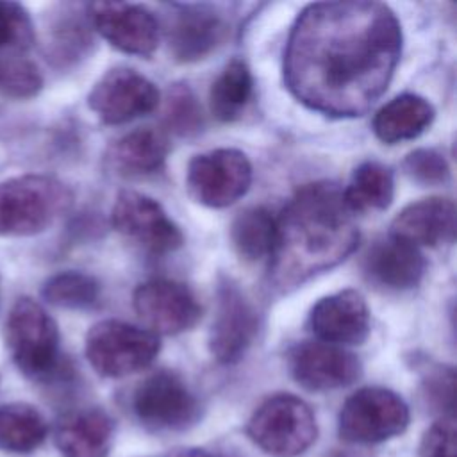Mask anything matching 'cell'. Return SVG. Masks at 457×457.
<instances>
[{
    "label": "cell",
    "mask_w": 457,
    "mask_h": 457,
    "mask_svg": "<svg viewBox=\"0 0 457 457\" xmlns=\"http://www.w3.org/2000/svg\"><path fill=\"white\" fill-rule=\"evenodd\" d=\"M309 327L323 343L361 345L370 334V309L361 293L337 291L321 298L309 314Z\"/></svg>",
    "instance_id": "cell-16"
},
{
    "label": "cell",
    "mask_w": 457,
    "mask_h": 457,
    "mask_svg": "<svg viewBox=\"0 0 457 457\" xmlns=\"http://www.w3.org/2000/svg\"><path fill=\"white\" fill-rule=\"evenodd\" d=\"M246 434L255 446L273 457H298L316 441L312 409L295 395H275L250 416Z\"/></svg>",
    "instance_id": "cell-5"
},
{
    "label": "cell",
    "mask_w": 457,
    "mask_h": 457,
    "mask_svg": "<svg viewBox=\"0 0 457 457\" xmlns=\"http://www.w3.org/2000/svg\"><path fill=\"white\" fill-rule=\"evenodd\" d=\"M136 418L157 432H179L200 418V403L187 384L173 371L161 370L148 375L132 395Z\"/></svg>",
    "instance_id": "cell-8"
},
{
    "label": "cell",
    "mask_w": 457,
    "mask_h": 457,
    "mask_svg": "<svg viewBox=\"0 0 457 457\" xmlns=\"http://www.w3.org/2000/svg\"><path fill=\"white\" fill-rule=\"evenodd\" d=\"M43 87L39 68L25 55L0 57V93L16 100L36 96Z\"/></svg>",
    "instance_id": "cell-30"
},
{
    "label": "cell",
    "mask_w": 457,
    "mask_h": 457,
    "mask_svg": "<svg viewBox=\"0 0 457 457\" xmlns=\"http://www.w3.org/2000/svg\"><path fill=\"white\" fill-rule=\"evenodd\" d=\"M400 54L402 29L387 5L318 2L307 5L291 27L284 80L309 109L353 118L387 89Z\"/></svg>",
    "instance_id": "cell-1"
},
{
    "label": "cell",
    "mask_w": 457,
    "mask_h": 457,
    "mask_svg": "<svg viewBox=\"0 0 457 457\" xmlns=\"http://www.w3.org/2000/svg\"><path fill=\"white\" fill-rule=\"evenodd\" d=\"M257 334V312L232 282L218 287L216 316L209 334V348L223 364L237 362Z\"/></svg>",
    "instance_id": "cell-15"
},
{
    "label": "cell",
    "mask_w": 457,
    "mask_h": 457,
    "mask_svg": "<svg viewBox=\"0 0 457 457\" xmlns=\"http://www.w3.org/2000/svg\"><path fill=\"white\" fill-rule=\"evenodd\" d=\"M166 457H216V455H212L211 452L202 450V448H179V450L168 453Z\"/></svg>",
    "instance_id": "cell-35"
},
{
    "label": "cell",
    "mask_w": 457,
    "mask_h": 457,
    "mask_svg": "<svg viewBox=\"0 0 457 457\" xmlns=\"http://www.w3.org/2000/svg\"><path fill=\"white\" fill-rule=\"evenodd\" d=\"M5 346L16 368L30 378H50L59 366V330L32 298H18L4 325Z\"/></svg>",
    "instance_id": "cell-4"
},
{
    "label": "cell",
    "mask_w": 457,
    "mask_h": 457,
    "mask_svg": "<svg viewBox=\"0 0 457 457\" xmlns=\"http://www.w3.org/2000/svg\"><path fill=\"white\" fill-rule=\"evenodd\" d=\"M111 416L96 407L66 414L55 428V445L64 457H105L112 443Z\"/></svg>",
    "instance_id": "cell-20"
},
{
    "label": "cell",
    "mask_w": 457,
    "mask_h": 457,
    "mask_svg": "<svg viewBox=\"0 0 457 457\" xmlns=\"http://www.w3.org/2000/svg\"><path fill=\"white\" fill-rule=\"evenodd\" d=\"M84 350L98 375L120 378L152 364L161 350V341L148 328L120 320H104L89 328Z\"/></svg>",
    "instance_id": "cell-6"
},
{
    "label": "cell",
    "mask_w": 457,
    "mask_h": 457,
    "mask_svg": "<svg viewBox=\"0 0 457 457\" xmlns=\"http://www.w3.org/2000/svg\"><path fill=\"white\" fill-rule=\"evenodd\" d=\"M71 205V191L46 175L0 182V236L25 237L46 230Z\"/></svg>",
    "instance_id": "cell-3"
},
{
    "label": "cell",
    "mask_w": 457,
    "mask_h": 457,
    "mask_svg": "<svg viewBox=\"0 0 457 457\" xmlns=\"http://www.w3.org/2000/svg\"><path fill=\"white\" fill-rule=\"evenodd\" d=\"M395 179L387 166L377 161H366L352 173L348 187L343 191V198L348 209L357 212L384 211L393 202Z\"/></svg>",
    "instance_id": "cell-23"
},
{
    "label": "cell",
    "mask_w": 457,
    "mask_h": 457,
    "mask_svg": "<svg viewBox=\"0 0 457 457\" xmlns=\"http://www.w3.org/2000/svg\"><path fill=\"white\" fill-rule=\"evenodd\" d=\"M159 91L152 80L130 68L109 70L89 91V109L107 125H121L152 112Z\"/></svg>",
    "instance_id": "cell-11"
},
{
    "label": "cell",
    "mask_w": 457,
    "mask_h": 457,
    "mask_svg": "<svg viewBox=\"0 0 457 457\" xmlns=\"http://www.w3.org/2000/svg\"><path fill=\"white\" fill-rule=\"evenodd\" d=\"M277 237V218L264 207H250L236 216L230 225V241L245 261L271 257Z\"/></svg>",
    "instance_id": "cell-25"
},
{
    "label": "cell",
    "mask_w": 457,
    "mask_h": 457,
    "mask_svg": "<svg viewBox=\"0 0 457 457\" xmlns=\"http://www.w3.org/2000/svg\"><path fill=\"white\" fill-rule=\"evenodd\" d=\"M112 227L150 253H170L182 246L180 228L168 218L161 204L136 191L118 195L111 211Z\"/></svg>",
    "instance_id": "cell-10"
},
{
    "label": "cell",
    "mask_w": 457,
    "mask_h": 457,
    "mask_svg": "<svg viewBox=\"0 0 457 457\" xmlns=\"http://www.w3.org/2000/svg\"><path fill=\"white\" fill-rule=\"evenodd\" d=\"M455 234V205L448 198L430 196L403 207L391 223V236L416 248L450 243Z\"/></svg>",
    "instance_id": "cell-17"
},
{
    "label": "cell",
    "mask_w": 457,
    "mask_h": 457,
    "mask_svg": "<svg viewBox=\"0 0 457 457\" xmlns=\"http://www.w3.org/2000/svg\"><path fill=\"white\" fill-rule=\"evenodd\" d=\"M425 395L437 409L453 407V371L452 368H436L425 378Z\"/></svg>",
    "instance_id": "cell-34"
},
{
    "label": "cell",
    "mask_w": 457,
    "mask_h": 457,
    "mask_svg": "<svg viewBox=\"0 0 457 457\" xmlns=\"http://www.w3.org/2000/svg\"><path fill=\"white\" fill-rule=\"evenodd\" d=\"M407 403L391 389H357L341 407L339 436L346 443L375 445L400 436L409 425Z\"/></svg>",
    "instance_id": "cell-7"
},
{
    "label": "cell",
    "mask_w": 457,
    "mask_h": 457,
    "mask_svg": "<svg viewBox=\"0 0 457 457\" xmlns=\"http://www.w3.org/2000/svg\"><path fill=\"white\" fill-rule=\"evenodd\" d=\"M36 30L21 4L0 0V57L25 55L34 45Z\"/></svg>",
    "instance_id": "cell-29"
},
{
    "label": "cell",
    "mask_w": 457,
    "mask_h": 457,
    "mask_svg": "<svg viewBox=\"0 0 457 457\" xmlns=\"http://www.w3.org/2000/svg\"><path fill=\"white\" fill-rule=\"evenodd\" d=\"M425 259L420 248L389 237L378 241L364 259L366 278L386 291H407L420 284Z\"/></svg>",
    "instance_id": "cell-18"
},
{
    "label": "cell",
    "mask_w": 457,
    "mask_h": 457,
    "mask_svg": "<svg viewBox=\"0 0 457 457\" xmlns=\"http://www.w3.org/2000/svg\"><path fill=\"white\" fill-rule=\"evenodd\" d=\"M434 120V107L423 96L403 93L384 107L373 118L375 136L387 145L411 141L421 136Z\"/></svg>",
    "instance_id": "cell-22"
},
{
    "label": "cell",
    "mask_w": 457,
    "mask_h": 457,
    "mask_svg": "<svg viewBox=\"0 0 457 457\" xmlns=\"http://www.w3.org/2000/svg\"><path fill=\"white\" fill-rule=\"evenodd\" d=\"M353 216L337 184L312 182L300 187L277 220L271 284L287 291L345 261L359 241Z\"/></svg>",
    "instance_id": "cell-2"
},
{
    "label": "cell",
    "mask_w": 457,
    "mask_h": 457,
    "mask_svg": "<svg viewBox=\"0 0 457 457\" xmlns=\"http://www.w3.org/2000/svg\"><path fill=\"white\" fill-rule=\"evenodd\" d=\"M420 455L421 457H457L453 416H441L427 428L420 443Z\"/></svg>",
    "instance_id": "cell-33"
},
{
    "label": "cell",
    "mask_w": 457,
    "mask_h": 457,
    "mask_svg": "<svg viewBox=\"0 0 457 457\" xmlns=\"http://www.w3.org/2000/svg\"><path fill=\"white\" fill-rule=\"evenodd\" d=\"M87 14L64 7L46 29V54L55 64H71L87 54L91 45Z\"/></svg>",
    "instance_id": "cell-24"
},
{
    "label": "cell",
    "mask_w": 457,
    "mask_h": 457,
    "mask_svg": "<svg viewBox=\"0 0 457 457\" xmlns=\"http://www.w3.org/2000/svg\"><path fill=\"white\" fill-rule=\"evenodd\" d=\"M134 309L154 334H180L196 325L202 307L193 291L175 280L154 278L134 291Z\"/></svg>",
    "instance_id": "cell-12"
},
{
    "label": "cell",
    "mask_w": 457,
    "mask_h": 457,
    "mask_svg": "<svg viewBox=\"0 0 457 457\" xmlns=\"http://www.w3.org/2000/svg\"><path fill=\"white\" fill-rule=\"evenodd\" d=\"M289 371L309 391H332L353 384L362 366L352 352L341 346L305 341L289 352Z\"/></svg>",
    "instance_id": "cell-14"
},
{
    "label": "cell",
    "mask_w": 457,
    "mask_h": 457,
    "mask_svg": "<svg viewBox=\"0 0 457 457\" xmlns=\"http://www.w3.org/2000/svg\"><path fill=\"white\" fill-rule=\"evenodd\" d=\"M403 170L412 180L423 186H439L450 179V166L445 155L430 148L411 152L403 161Z\"/></svg>",
    "instance_id": "cell-31"
},
{
    "label": "cell",
    "mask_w": 457,
    "mask_h": 457,
    "mask_svg": "<svg viewBox=\"0 0 457 457\" xmlns=\"http://www.w3.org/2000/svg\"><path fill=\"white\" fill-rule=\"evenodd\" d=\"M168 155V139L154 129H136L121 136L107 152V162L116 175L143 177L159 171Z\"/></svg>",
    "instance_id": "cell-21"
},
{
    "label": "cell",
    "mask_w": 457,
    "mask_h": 457,
    "mask_svg": "<svg viewBox=\"0 0 457 457\" xmlns=\"http://www.w3.org/2000/svg\"><path fill=\"white\" fill-rule=\"evenodd\" d=\"M223 36L221 18L204 5H180L168 29L170 50L180 62L204 59L221 43Z\"/></svg>",
    "instance_id": "cell-19"
},
{
    "label": "cell",
    "mask_w": 457,
    "mask_h": 457,
    "mask_svg": "<svg viewBox=\"0 0 457 457\" xmlns=\"http://www.w3.org/2000/svg\"><path fill=\"white\" fill-rule=\"evenodd\" d=\"M166 121L170 129L179 134H187L198 129L200 111L195 96L186 86H175L170 91V98L166 104Z\"/></svg>",
    "instance_id": "cell-32"
},
{
    "label": "cell",
    "mask_w": 457,
    "mask_h": 457,
    "mask_svg": "<svg viewBox=\"0 0 457 457\" xmlns=\"http://www.w3.org/2000/svg\"><path fill=\"white\" fill-rule=\"evenodd\" d=\"M48 425L41 412L29 403L0 407V450L29 453L46 437Z\"/></svg>",
    "instance_id": "cell-26"
},
{
    "label": "cell",
    "mask_w": 457,
    "mask_h": 457,
    "mask_svg": "<svg viewBox=\"0 0 457 457\" xmlns=\"http://www.w3.org/2000/svg\"><path fill=\"white\" fill-rule=\"evenodd\" d=\"M189 195L207 207H227L237 202L252 184V164L236 148H218L195 155L187 166Z\"/></svg>",
    "instance_id": "cell-9"
},
{
    "label": "cell",
    "mask_w": 457,
    "mask_h": 457,
    "mask_svg": "<svg viewBox=\"0 0 457 457\" xmlns=\"http://www.w3.org/2000/svg\"><path fill=\"white\" fill-rule=\"evenodd\" d=\"M252 73L245 61H230L216 77L211 87L209 104L211 112L220 121H232L239 118L252 98Z\"/></svg>",
    "instance_id": "cell-27"
},
{
    "label": "cell",
    "mask_w": 457,
    "mask_h": 457,
    "mask_svg": "<svg viewBox=\"0 0 457 457\" xmlns=\"http://www.w3.org/2000/svg\"><path fill=\"white\" fill-rule=\"evenodd\" d=\"M91 27L112 46L132 55H152L159 45V23L143 5L96 2L86 5Z\"/></svg>",
    "instance_id": "cell-13"
},
{
    "label": "cell",
    "mask_w": 457,
    "mask_h": 457,
    "mask_svg": "<svg viewBox=\"0 0 457 457\" xmlns=\"http://www.w3.org/2000/svg\"><path fill=\"white\" fill-rule=\"evenodd\" d=\"M41 296L61 309H89L98 302L100 286L82 271H61L43 284Z\"/></svg>",
    "instance_id": "cell-28"
}]
</instances>
